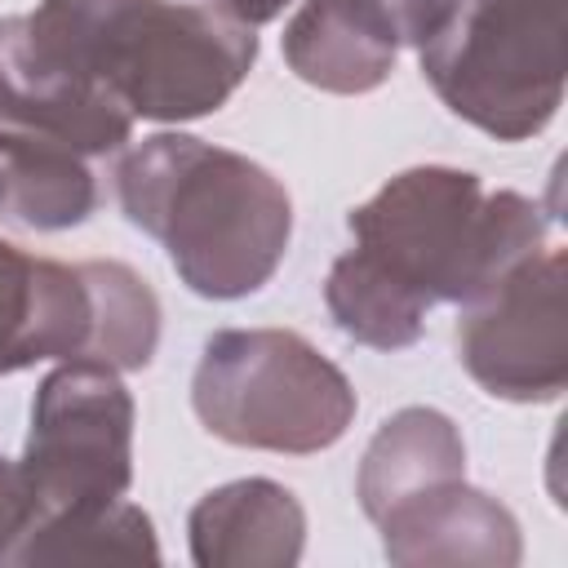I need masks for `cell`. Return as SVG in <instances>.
Masks as SVG:
<instances>
[{"instance_id": "obj_1", "label": "cell", "mask_w": 568, "mask_h": 568, "mask_svg": "<svg viewBox=\"0 0 568 568\" xmlns=\"http://www.w3.org/2000/svg\"><path fill=\"white\" fill-rule=\"evenodd\" d=\"M115 200L169 253L178 280L209 302H240L271 284L293 240L284 182L182 129L151 133L120 155Z\"/></svg>"}, {"instance_id": "obj_2", "label": "cell", "mask_w": 568, "mask_h": 568, "mask_svg": "<svg viewBox=\"0 0 568 568\" xmlns=\"http://www.w3.org/2000/svg\"><path fill=\"white\" fill-rule=\"evenodd\" d=\"M27 22L71 71L155 124L222 111L257 62L253 27L209 0H40Z\"/></svg>"}, {"instance_id": "obj_3", "label": "cell", "mask_w": 568, "mask_h": 568, "mask_svg": "<svg viewBox=\"0 0 568 568\" xmlns=\"http://www.w3.org/2000/svg\"><path fill=\"white\" fill-rule=\"evenodd\" d=\"M351 248L417 306H466L546 248L550 222L519 191H488L479 173L417 164L377 186L346 217Z\"/></svg>"}, {"instance_id": "obj_4", "label": "cell", "mask_w": 568, "mask_h": 568, "mask_svg": "<svg viewBox=\"0 0 568 568\" xmlns=\"http://www.w3.org/2000/svg\"><path fill=\"white\" fill-rule=\"evenodd\" d=\"M417 62L457 120L528 142L564 106L568 0H448Z\"/></svg>"}, {"instance_id": "obj_5", "label": "cell", "mask_w": 568, "mask_h": 568, "mask_svg": "<svg viewBox=\"0 0 568 568\" xmlns=\"http://www.w3.org/2000/svg\"><path fill=\"white\" fill-rule=\"evenodd\" d=\"M191 408L200 426L235 448L311 457L355 422L351 377L293 328H222L204 342Z\"/></svg>"}, {"instance_id": "obj_6", "label": "cell", "mask_w": 568, "mask_h": 568, "mask_svg": "<svg viewBox=\"0 0 568 568\" xmlns=\"http://www.w3.org/2000/svg\"><path fill=\"white\" fill-rule=\"evenodd\" d=\"M160 346V297L124 262H53L0 240V377L44 359L138 373Z\"/></svg>"}, {"instance_id": "obj_7", "label": "cell", "mask_w": 568, "mask_h": 568, "mask_svg": "<svg viewBox=\"0 0 568 568\" xmlns=\"http://www.w3.org/2000/svg\"><path fill=\"white\" fill-rule=\"evenodd\" d=\"M133 417V395L106 364L58 359V368L40 377L31 430L18 457V470L40 506V524L89 515L129 497Z\"/></svg>"}, {"instance_id": "obj_8", "label": "cell", "mask_w": 568, "mask_h": 568, "mask_svg": "<svg viewBox=\"0 0 568 568\" xmlns=\"http://www.w3.org/2000/svg\"><path fill=\"white\" fill-rule=\"evenodd\" d=\"M457 355L470 382L510 404H550L568 386V257L546 244L462 306Z\"/></svg>"}, {"instance_id": "obj_9", "label": "cell", "mask_w": 568, "mask_h": 568, "mask_svg": "<svg viewBox=\"0 0 568 568\" xmlns=\"http://www.w3.org/2000/svg\"><path fill=\"white\" fill-rule=\"evenodd\" d=\"M448 0H302L284 27L288 71L324 93H373L399 49H417Z\"/></svg>"}, {"instance_id": "obj_10", "label": "cell", "mask_w": 568, "mask_h": 568, "mask_svg": "<svg viewBox=\"0 0 568 568\" xmlns=\"http://www.w3.org/2000/svg\"><path fill=\"white\" fill-rule=\"evenodd\" d=\"M0 129L36 133L93 160L124 151L133 115L44 49L27 13H9L0 18Z\"/></svg>"}, {"instance_id": "obj_11", "label": "cell", "mask_w": 568, "mask_h": 568, "mask_svg": "<svg viewBox=\"0 0 568 568\" xmlns=\"http://www.w3.org/2000/svg\"><path fill=\"white\" fill-rule=\"evenodd\" d=\"M373 524L382 555L399 568H515L524 559L519 519L466 479L426 488Z\"/></svg>"}, {"instance_id": "obj_12", "label": "cell", "mask_w": 568, "mask_h": 568, "mask_svg": "<svg viewBox=\"0 0 568 568\" xmlns=\"http://www.w3.org/2000/svg\"><path fill=\"white\" fill-rule=\"evenodd\" d=\"M195 568H293L306 550V510L275 479H231L186 515Z\"/></svg>"}, {"instance_id": "obj_13", "label": "cell", "mask_w": 568, "mask_h": 568, "mask_svg": "<svg viewBox=\"0 0 568 568\" xmlns=\"http://www.w3.org/2000/svg\"><path fill=\"white\" fill-rule=\"evenodd\" d=\"M448 479H466V439L457 422L439 408L408 404L373 430L359 457L355 497L368 519H382L399 501Z\"/></svg>"}, {"instance_id": "obj_14", "label": "cell", "mask_w": 568, "mask_h": 568, "mask_svg": "<svg viewBox=\"0 0 568 568\" xmlns=\"http://www.w3.org/2000/svg\"><path fill=\"white\" fill-rule=\"evenodd\" d=\"M98 209V178L89 169V155L0 129V222L22 231H71L89 222Z\"/></svg>"}, {"instance_id": "obj_15", "label": "cell", "mask_w": 568, "mask_h": 568, "mask_svg": "<svg viewBox=\"0 0 568 568\" xmlns=\"http://www.w3.org/2000/svg\"><path fill=\"white\" fill-rule=\"evenodd\" d=\"M324 306L333 324L373 351H404L417 346L426 333V306L404 297L386 275H377L355 248L337 253L324 280Z\"/></svg>"}, {"instance_id": "obj_16", "label": "cell", "mask_w": 568, "mask_h": 568, "mask_svg": "<svg viewBox=\"0 0 568 568\" xmlns=\"http://www.w3.org/2000/svg\"><path fill=\"white\" fill-rule=\"evenodd\" d=\"M40 564H160L155 524L129 497L89 515L49 519L22 550V568Z\"/></svg>"}, {"instance_id": "obj_17", "label": "cell", "mask_w": 568, "mask_h": 568, "mask_svg": "<svg viewBox=\"0 0 568 568\" xmlns=\"http://www.w3.org/2000/svg\"><path fill=\"white\" fill-rule=\"evenodd\" d=\"M40 524V506L18 470V457H0V568H22V550Z\"/></svg>"}, {"instance_id": "obj_18", "label": "cell", "mask_w": 568, "mask_h": 568, "mask_svg": "<svg viewBox=\"0 0 568 568\" xmlns=\"http://www.w3.org/2000/svg\"><path fill=\"white\" fill-rule=\"evenodd\" d=\"M209 4L226 9L231 18H240L248 27H262V22H275L284 13V4H293V0H209Z\"/></svg>"}]
</instances>
